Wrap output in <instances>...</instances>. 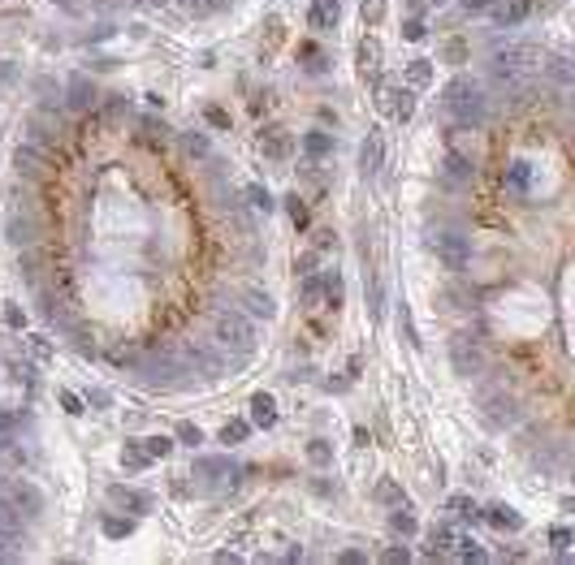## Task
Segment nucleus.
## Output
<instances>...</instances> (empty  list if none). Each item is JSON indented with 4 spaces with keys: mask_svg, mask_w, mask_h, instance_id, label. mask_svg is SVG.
Wrapping results in <instances>:
<instances>
[{
    "mask_svg": "<svg viewBox=\"0 0 575 565\" xmlns=\"http://www.w3.org/2000/svg\"><path fill=\"white\" fill-rule=\"evenodd\" d=\"M389 95H394V99H389V112L407 121V117H411V108H415V95H411L407 87H402V91H389Z\"/></svg>",
    "mask_w": 575,
    "mask_h": 565,
    "instance_id": "nucleus-24",
    "label": "nucleus"
},
{
    "mask_svg": "<svg viewBox=\"0 0 575 565\" xmlns=\"http://www.w3.org/2000/svg\"><path fill=\"white\" fill-rule=\"evenodd\" d=\"M230 5H234V0H190V13L195 18H213V13H221Z\"/></svg>",
    "mask_w": 575,
    "mask_h": 565,
    "instance_id": "nucleus-30",
    "label": "nucleus"
},
{
    "mask_svg": "<svg viewBox=\"0 0 575 565\" xmlns=\"http://www.w3.org/2000/svg\"><path fill=\"white\" fill-rule=\"evenodd\" d=\"M259 151H264L269 160H290V134L281 126H269V130H259Z\"/></svg>",
    "mask_w": 575,
    "mask_h": 565,
    "instance_id": "nucleus-11",
    "label": "nucleus"
},
{
    "mask_svg": "<svg viewBox=\"0 0 575 565\" xmlns=\"http://www.w3.org/2000/svg\"><path fill=\"white\" fill-rule=\"evenodd\" d=\"M182 151L190 160H208V155H213V143H208V134H199V130H186L182 134Z\"/></svg>",
    "mask_w": 575,
    "mask_h": 565,
    "instance_id": "nucleus-19",
    "label": "nucleus"
},
{
    "mask_svg": "<svg viewBox=\"0 0 575 565\" xmlns=\"http://www.w3.org/2000/svg\"><path fill=\"white\" fill-rule=\"evenodd\" d=\"M402 35H407V39H424V22H407Z\"/></svg>",
    "mask_w": 575,
    "mask_h": 565,
    "instance_id": "nucleus-55",
    "label": "nucleus"
},
{
    "mask_svg": "<svg viewBox=\"0 0 575 565\" xmlns=\"http://www.w3.org/2000/svg\"><path fill=\"white\" fill-rule=\"evenodd\" d=\"M35 91H52V78H35ZM52 108H57V99L43 95V112H52Z\"/></svg>",
    "mask_w": 575,
    "mask_h": 565,
    "instance_id": "nucleus-49",
    "label": "nucleus"
},
{
    "mask_svg": "<svg viewBox=\"0 0 575 565\" xmlns=\"http://www.w3.org/2000/svg\"><path fill=\"white\" fill-rule=\"evenodd\" d=\"M338 238H333V229H316V251H329Z\"/></svg>",
    "mask_w": 575,
    "mask_h": 565,
    "instance_id": "nucleus-53",
    "label": "nucleus"
},
{
    "mask_svg": "<svg viewBox=\"0 0 575 565\" xmlns=\"http://www.w3.org/2000/svg\"><path fill=\"white\" fill-rule=\"evenodd\" d=\"M247 199H251V207H259V212H273V194H269L264 186H251Z\"/></svg>",
    "mask_w": 575,
    "mask_h": 565,
    "instance_id": "nucleus-36",
    "label": "nucleus"
},
{
    "mask_svg": "<svg viewBox=\"0 0 575 565\" xmlns=\"http://www.w3.org/2000/svg\"><path fill=\"white\" fill-rule=\"evenodd\" d=\"M100 527H104V535H113V539H122V535H130V531H134V522H130V518H113V514H104V518H100Z\"/></svg>",
    "mask_w": 575,
    "mask_h": 565,
    "instance_id": "nucleus-29",
    "label": "nucleus"
},
{
    "mask_svg": "<svg viewBox=\"0 0 575 565\" xmlns=\"http://www.w3.org/2000/svg\"><path fill=\"white\" fill-rule=\"evenodd\" d=\"M43 160H48V155H43V147L26 138V143L14 151V168H18V177H39V173H43Z\"/></svg>",
    "mask_w": 575,
    "mask_h": 565,
    "instance_id": "nucleus-9",
    "label": "nucleus"
},
{
    "mask_svg": "<svg viewBox=\"0 0 575 565\" xmlns=\"http://www.w3.org/2000/svg\"><path fill=\"white\" fill-rule=\"evenodd\" d=\"M307 458H311V466H333V449L325 440H307Z\"/></svg>",
    "mask_w": 575,
    "mask_h": 565,
    "instance_id": "nucleus-26",
    "label": "nucleus"
},
{
    "mask_svg": "<svg viewBox=\"0 0 575 565\" xmlns=\"http://www.w3.org/2000/svg\"><path fill=\"white\" fill-rule=\"evenodd\" d=\"M307 22L316 26V31H333L342 22V9H338V0H316V5L307 9Z\"/></svg>",
    "mask_w": 575,
    "mask_h": 565,
    "instance_id": "nucleus-12",
    "label": "nucleus"
},
{
    "mask_svg": "<svg viewBox=\"0 0 575 565\" xmlns=\"http://www.w3.org/2000/svg\"><path fill=\"white\" fill-rule=\"evenodd\" d=\"M156 5H165V0H156Z\"/></svg>",
    "mask_w": 575,
    "mask_h": 565,
    "instance_id": "nucleus-57",
    "label": "nucleus"
},
{
    "mask_svg": "<svg viewBox=\"0 0 575 565\" xmlns=\"http://www.w3.org/2000/svg\"><path fill=\"white\" fill-rule=\"evenodd\" d=\"M109 500L113 505H126V510H134V514H151V496L147 492H134V488H109Z\"/></svg>",
    "mask_w": 575,
    "mask_h": 565,
    "instance_id": "nucleus-15",
    "label": "nucleus"
},
{
    "mask_svg": "<svg viewBox=\"0 0 575 565\" xmlns=\"http://www.w3.org/2000/svg\"><path fill=\"white\" fill-rule=\"evenodd\" d=\"M65 91H70V95H65V108H74V112H87V108L95 104V95H100L87 74H74V78L65 82Z\"/></svg>",
    "mask_w": 575,
    "mask_h": 565,
    "instance_id": "nucleus-10",
    "label": "nucleus"
},
{
    "mask_svg": "<svg viewBox=\"0 0 575 565\" xmlns=\"http://www.w3.org/2000/svg\"><path fill=\"white\" fill-rule=\"evenodd\" d=\"M381 18H385V0H363V22L377 26Z\"/></svg>",
    "mask_w": 575,
    "mask_h": 565,
    "instance_id": "nucleus-42",
    "label": "nucleus"
},
{
    "mask_svg": "<svg viewBox=\"0 0 575 565\" xmlns=\"http://www.w3.org/2000/svg\"><path fill=\"white\" fill-rule=\"evenodd\" d=\"M321 294H325V276H307V280H303V298L316 302Z\"/></svg>",
    "mask_w": 575,
    "mask_h": 565,
    "instance_id": "nucleus-39",
    "label": "nucleus"
},
{
    "mask_svg": "<svg viewBox=\"0 0 575 565\" xmlns=\"http://www.w3.org/2000/svg\"><path fill=\"white\" fill-rule=\"evenodd\" d=\"M446 61H450V65H463V61H467V43H463V39H450V43H446Z\"/></svg>",
    "mask_w": 575,
    "mask_h": 565,
    "instance_id": "nucleus-40",
    "label": "nucleus"
},
{
    "mask_svg": "<svg viewBox=\"0 0 575 565\" xmlns=\"http://www.w3.org/2000/svg\"><path fill=\"white\" fill-rule=\"evenodd\" d=\"M489 522H493L498 531H519V527H524V518H519L510 505H489Z\"/></svg>",
    "mask_w": 575,
    "mask_h": 565,
    "instance_id": "nucleus-21",
    "label": "nucleus"
},
{
    "mask_svg": "<svg viewBox=\"0 0 575 565\" xmlns=\"http://www.w3.org/2000/svg\"><path fill=\"white\" fill-rule=\"evenodd\" d=\"M299 56H303V70H307V74H325V52H321L316 43H303Z\"/></svg>",
    "mask_w": 575,
    "mask_h": 565,
    "instance_id": "nucleus-23",
    "label": "nucleus"
},
{
    "mask_svg": "<svg viewBox=\"0 0 575 565\" xmlns=\"http://www.w3.org/2000/svg\"><path fill=\"white\" fill-rule=\"evenodd\" d=\"M463 9L467 13H485V9H493V0H463Z\"/></svg>",
    "mask_w": 575,
    "mask_h": 565,
    "instance_id": "nucleus-54",
    "label": "nucleus"
},
{
    "mask_svg": "<svg viewBox=\"0 0 575 565\" xmlns=\"http://www.w3.org/2000/svg\"><path fill=\"white\" fill-rule=\"evenodd\" d=\"M450 363H454V371L467 375V380L485 371V354H480V346L472 341V336H454V341H450Z\"/></svg>",
    "mask_w": 575,
    "mask_h": 565,
    "instance_id": "nucleus-4",
    "label": "nucleus"
},
{
    "mask_svg": "<svg viewBox=\"0 0 575 565\" xmlns=\"http://www.w3.org/2000/svg\"><path fill=\"white\" fill-rule=\"evenodd\" d=\"M407 556H411V552H407V548H389V552H385V556H381V561H407Z\"/></svg>",
    "mask_w": 575,
    "mask_h": 565,
    "instance_id": "nucleus-56",
    "label": "nucleus"
},
{
    "mask_svg": "<svg viewBox=\"0 0 575 565\" xmlns=\"http://www.w3.org/2000/svg\"><path fill=\"white\" fill-rule=\"evenodd\" d=\"M450 510H454V514H458L463 522H467V518H476V505L467 500V496H450Z\"/></svg>",
    "mask_w": 575,
    "mask_h": 565,
    "instance_id": "nucleus-41",
    "label": "nucleus"
},
{
    "mask_svg": "<svg viewBox=\"0 0 575 565\" xmlns=\"http://www.w3.org/2000/svg\"><path fill=\"white\" fill-rule=\"evenodd\" d=\"M532 13V0H506V5H493V22L498 26H519Z\"/></svg>",
    "mask_w": 575,
    "mask_h": 565,
    "instance_id": "nucleus-16",
    "label": "nucleus"
},
{
    "mask_svg": "<svg viewBox=\"0 0 575 565\" xmlns=\"http://www.w3.org/2000/svg\"><path fill=\"white\" fill-rule=\"evenodd\" d=\"M26 138L43 147V143H52V138H57V130H48V126H43V117H31V121H26Z\"/></svg>",
    "mask_w": 575,
    "mask_h": 565,
    "instance_id": "nucleus-31",
    "label": "nucleus"
},
{
    "mask_svg": "<svg viewBox=\"0 0 575 565\" xmlns=\"http://www.w3.org/2000/svg\"><path fill=\"white\" fill-rule=\"evenodd\" d=\"M377 70H381V43L363 39L359 43V74H377Z\"/></svg>",
    "mask_w": 575,
    "mask_h": 565,
    "instance_id": "nucleus-20",
    "label": "nucleus"
},
{
    "mask_svg": "<svg viewBox=\"0 0 575 565\" xmlns=\"http://www.w3.org/2000/svg\"><path fill=\"white\" fill-rule=\"evenodd\" d=\"M377 500H385V505H389V500H402L398 483H389V479H385V483H377Z\"/></svg>",
    "mask_w": 575,
    "mask_h": 565,
    "instance_id": "nucleus-47",
    "label": "nucleus"
},
{
    "mask_svg": "<svg viewBox=\"0 0 575 565\" xmlns=\"http://www.w3.org/2000/svg\"><path fill=\"white\" fill-rule=\"evenodd\" d=\"M398 324H402V336H407V341H411L415 350H420V336H415V324H411V315H407V307H402V315H398Z\"/></svg>",
    "mask_w": 575,
    "mask_h": 565,
    "instance_id": "nucleus-46",
    "label": "nucleus"
},
{
    "mask_svg": "<svg viewBox=\"0 0 575 565\" xmlns=\"http://www.w3.org/2000/svg\"><path fill=\"white\" fill-rule=\"evenodd\" d=\"M429 539H433V552H450V548H454V531H450V527H433Z\"/></svg>",
    "mask_w": 575,
    "mask_h": 565,
    "instance_id": "nucleus-33",
    "label": "nucleus"
},
{
    "mask_svg": "<svg viewBox=\"0 0 575 565\" xmlns=\"http://www.w3.org/2000/svg\"><path fill=\"white\" fill-rule=\"evenodd\" d=\"M242 311H247L251 319H273V315H277V302H273L269 290L247 285V290H242Z\"/></svg>",
    "mask_w": 575,
    "mask_h": 565,
    "instance_id": "nucleus-8",
    "label": "nucleus"
},
{
    "mask_svg": "<svg viewBox=\"0 0 575 565\" xmlns=\"http://www.w3.org/2000/svg\"><path fill=\"white\" fill-rule=\"evenodd\" d=\"M437 259H441V268L463 272L467 263H472V242H467L463 234H454V229H446V234H437Z\"/></svg>",
    "mask_w": 575,
    "mask_h": 565,
    "instance_id": "nucleus-3",
    "label": "nucleus"
},
{
    "mask_svg": "<svg viewBox=\"0 0 575 565\" xmlns=\"http://www.w3.org/2000/svg\"><path fill=\"white\" fill-rule=\"evenodd\" d=\"M247 436H251V423H247V419H230V423L221 427V436H217V440H221L225 449H234V444H242Z\"/></svg>",
    "mask_w": 575,
    "mask_h": 565,
    "instance_id": "nucleus-22",
    "label": "nucleus"
},
{
    "mask_svg": "<svg viewBox=\"0 0 575 565\" xmlns=\"http://www.w3.org/2000/svg\"><path fill=\"white\" fill-rule=\"evenodd\" d=\"M61 397V406H65V415H82V402H78V393H70V388H61L57 393Z\"/></svg>",
    "mask_w": 575,
    "mask_h": 565,
    "instance_id": "nucleus-45",
    "label": "nucleus"
},
{
    "mask_svg": "<svg viewBox=\"0 0 575 565\" xmlns=\"http://www.w3.org/2000/svg\"><path fill=\"white\" fill-rule=\"evenodd\" d=\"M5 238L14 242V246H31L39 234H35V220L31 216H22V212H14L9 216V224H5Z\"/></svg>",
    "mask_w": 575,
    "mask_h": 565,
    "instance_id": "nucleus-14",
    "label": "nucleus"
},
{
    "mask_svg": "<svg viewBox=\"0 0 575 565\" xmlns=\"http://www.w3.org/2000/svg\"><path fill=\"white\" fill-rule=\"evenodd\" d=\"M173 440H178V444H190V449H195V444L203 440V432H199L195 423H178V436H173Z\"/></svg>",
    "mask_w": 575,
    "mask_h": 565,
    "instance_id": "nucleus-37",
    "label": "nucleus"
},
{
    "mask_svg": "<svg viewBox=\"0 0 575 565\" xmlns=\"http://www.w3.org/2000/svg\"><path fill=\"white\" fill-rule=\"evenodd\" d=\"M549 544H554L558 552H566V548H571V531H566V527H549Z\"/></svg>",
    "mask_w": 575,
    "mask_h": 565,
    "instance_id": "nucleus-44",
    "label": "nucleus"
},
{
    "mask_svg": "<svg viewBox=\"0 0 575 565\" xmlns=\"http://www.w3.org/2000/svg\"><path fill=\"white\" fill-rule=\"evenodd\" d=\"M286 207H290V220H294L299 229H303V224H307V203H303L299 194H290V203H286Z\"/></svg>",
    "mask_w": 575,
    "mask_h": 565,
    "instance_id": "nucleus-43",
    "label": "nucleus"
},
{
    "mask_svg": "<svg viewBox=\"0 0 575 565\" xmlns=\"http://www.w3.org/2000/svg\"><path fill=\"white\" fill-rule=\"evenodd\" d=\"M203 117H208V126L230 130V112H225V108H217V104H208V108H203Z\"/></svg>",
    "mask_w": 575,
    "mask_h": 565,
    "instance_id": "nucleus-38",
    "label": "nucleus"
},
{
    "mask_svg": "<svg viewBox=\"0 0 575 565\" xmlns=\"http://www.w3.org/2000/svg\"><path fill=\"white\" fill-rule=\"evenodd\" d=\"M407 78H411L415 87H424V82L433 78V65H429V61H424V56H420V61H411V65H407Z\"/></svg>",
    "mask_w": 575,
    "mask_h": 565,
    "instance_id": "nucleus-32",
    "label": "nucleus"
},
{
    "mask_svg": "<svg viewBox=\"0 0 575 565\" xmlns=\"http://www.w3.org/2000/svg\"><path fill=\"white\" fill-rule=\"evenodd\" d=\"M433 5H441V0H433Z\"/></svg>",
    "mask_w": 575,
    "mask_h": 565,
    "instance_id": "nucleus-58",
    "label": "nucleus"
},
{
    "mask_svg": "<svg viewBox=\"0 0 575 565\" xmlns=\"http://www.w3.org/2000/svg\"><path fill=\"white\" fill-rule=\"evenodd\" d=\"M446 108L454 112V121H458V126H472V130H476V126H485V95H480L476 87H472V91H463L458 99H450Z\"/></svg>",
    "mask_w": 575,
    "mask_h": 565,
    "instance_id": "nucleus-6",
    "label": "nucleus"
},
{
    "mask_svg": "<svg viewBox=\"0 0 575 565\" xmlns=\"http://www.w3.org/2000/svg\"><path fill=\"white\" fill-rule=\"evenodd\" d=\"M549 74H554L558 82H571V70H566V61H562V56H549Z\"/></svg>",
    "mask_w": 575,
    "mask_h": 565,
    "instance_id": "nucleus-48",
    "label": "nucleus"
},
{
    "mask_svg": "<svg viewBox=\"0 0 575 565\" xmlns=\"http://www.w3.org/2000/svg\"><path fill=\"white\" fill-rule=\"evenodd\" d=\"M446 173H450L454 182H463V177H472V164H467L463 155H446Z\"/></svg>",
    "mask_w": 575,
    "mask_h": 565,
    "instance_id": "nucleus-34",
    "label": "nucleus"
},
{
    "mask_svg": "<svg viewBox=\"0 0 575 565\" xmlns=\"http://www.w3.org/2000/svg\"><path fill=\"white\" fill-rule=\"evenodd\" d=\"M0 496L9 500V510L18 518H43V492L31 483V479H5V488H0Z\"/></svg>",
    "mask_w": 575,
    "mask_h": 565,
    "instance_id": "nucleus-2",
    "label": "nucleus"
},
{
    "mask_svg": "<svg viewBox=\"0 0 575 565\" xmlns=\"http://www.w3.org/2000/svg\"><path fill=\"white\" fill-rule=\"evenodd\" d=\"M389 527L402 535H415V514H407V500H398V510L389 514Z\"/></svg>",
    "mask_w": 575,
    "mask_h": 565,
    "instance_id": "nucleus-25",
    "label": "nucleus"
},
{
    "mask_svg": "<svg viewBox=\"0 0 575 565\" xmlns=\"http://www.w3.org/2000/svg\"><path fill=\"white\" fill-rule=\"evenodd\" d=\"M303 151H307L311 164L329 160V155H333V134H325V130H307V134H303Z\"/></svg>",
    "mask_w": 575,
    "mask_h": 565,
    "instance_id": "nucleus-13",
    "label": "nucleus"
},
{
    "mask_svg": "<svg viewBox=\"0 0 575 565\" xmlns=\"http://www.w3.org/2000/svg\"><path fill=\"white\" fill-rule=\"evenodd\" d=\"M277 423V402L269 393H255L251 397V427H273Z\"/></svg>",
    "mask_w": 575,
    "mask_h": 565,
    "instance_id": "nucleus-18",
    "label": "nucleus"
},
{
    "mask_svg": "<svg viewBox=\"0 0 575 565\" xmlns=\"http://www.w3.org/2000/svg\"><path fill=\"white\" fill-rule=\"evenodd\" d=\"M18 82V61H9V56H0V91H9Z\"/></svg>",
    "mask_w": 575,
    "mask_h": 565,
    "instance_id": "nucleus-35",
    "label": "nucleus"
},
{
    "mask_svg": "<svg viewBox=\"0 0 575 565\" xmlns=\"http://www.w3.org/2000/svg\"><path fill=\"white\" fill-rule=\"evenodd\" d=\"M173 444H178L173 436H147V444H143V449H147V458H169V454H173Z\"/></svg>",
    "mask_w": 575,
    "mask_h": 565,
    "instance_id": "nucleus-28",
    "label": "nucleus"
},
{
    "mask_svg": "<svg viewBox=\"0 0 575 565\" xmlns=\"http://www.w3.org/2000/svg\"><path fill=\"white\" fill-rule=\"evenodd\" d=\"M359 173L363 177H377L381 173V134H368V143L359 147Z\"/></svg>",
    "mask_w": 575,
    "mask_h": 565,
    "instance_id": "nucleus-17",
    "label": "nucleus"
},
{
    "mask_svg": "<svg viewBox=\"0 0 575 565\" xmlns=\"http://www.w3.org/2000/svg\"><path fill=\"white\" fill-rule=\"evenodd\" d=\"M498 65L502 70H515V65H545V52L537 48V43H506V48H498Z\"/></svg>",
    "mask_w": 575,
    "mask_h": 565,
    "instance_id": "nucleus-7",
    "label": "nucleus"
},
{
    "mask_svg": "<svg viewBox=\"0 0 575 565\" xmlns=\"http://www.w3.org/2000/svg\"><path fill=\"white\" fill-rule=\"evenodd\" d=\"M147 462H151V458H147V449H143V444H126V449H122V466H130V471H143Z\"/></svg>",
    "mask_w": 575,
    "mask_h": 565,
    "instance_id": "nucleus-27",
    "label": "nucleus"
},
{
    "mask_svg": "<svg viewBox=\"0 0 575 565\" xmlns=\"http://www.w3.org/2000/svg\"><path fill=\"white\" fill-rule=\"evenodd\" d=\"M87 402H91L95 410H109V393H104V388H91V393H87Z\"/></svg>",
    "mask_w": 575,
    "mask_h": 565,
    "instance_id": "nucleus-51",
    "label": "nucleus"
},
{
    "mask_svg": "<svg viewBox=\"0 0 575 565\" xmlns=\"http://www.w3.org/2000/svg\"><path fill=\"white\" fill-rule=\"evenodd\" d=\"M213 341H217L221 350H230L234 363L242 367V363L255 354V324H251V315H247L242 307L217 311V319H213Z\"/></svg>",
    "mask_w": 575,
    "mask_h": 565,
    "instance_id": "nucleus-1",
    "label": "nucleus"
},
{
    "mask_svg": "<svg viewBox=\"0 0 575 565\" xmlns=\"http://www.w3.org/2000/svg\"><path fill=\"white\" fill-rule=\"evenodd\" d=\"M5 324H9V328H22V324H26V315H22L14 302H9V307H5Z\"/></svg>",
    "mask_w": 575,
    "mask_h": 565,
    "instance_id": "nucleus-52",
    "label": "nucleus"
},
{
    "mask_svg": "<svg viewBox=\"0 0 575 565\" xmlns=\"http://www.w3.org/2000/svg\"><path fill=\"white\" fill-rule=\"evenodd\" d=\"M519 415H524V410H519V402H515V397H506V393H498V397H489V402L480 406V419H485L493 432L515 427V423H519Z\"/></svg>",
    "mask_w": 575,
    "mask_h": 565,
    "instance_id": "nucleus-5",
    "label": "nucleus"
},
{
    "mask_svg": "<svg viewBox=\"0 0 575 565\" xmlns=\"http://www.w3.org/2000/svg\"><path fill=\"white\" fill-rule=\"evenodd\" d=\"M458 556H463V561H485V552H480V548H476L472 539H463V548H458Z\"/></svg>",
    "mask_w": 575,
    "mask_h": 565,
    "instance_id": "nucleus-50",
    "label": "nucleus"
}]
</instances>
